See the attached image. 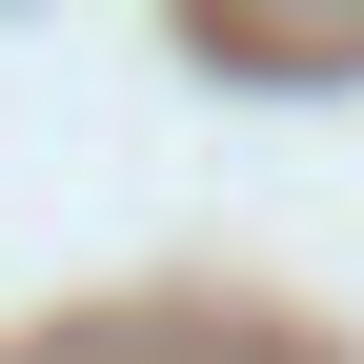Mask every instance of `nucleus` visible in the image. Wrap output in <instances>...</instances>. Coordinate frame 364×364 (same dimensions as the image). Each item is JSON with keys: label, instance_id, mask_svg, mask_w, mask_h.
Masks as SVG:
<instances>
[{"label": "nucleus", "instance_id": "f257e3e1", "mask_svg": "<svg viewBox=\"0 0 364 364\" xmlns=\"http://www.w3.org/2000/svg\"><path fill=\"white\" fill-rule=\"evenodd\" d=\"M61 364H263V344H223V324H102V344H61Z\"/></svg>", "mask_w": 364, "mask_h": 364}]
</instances>
